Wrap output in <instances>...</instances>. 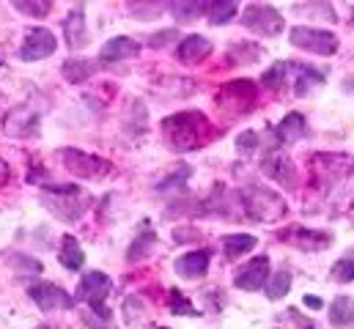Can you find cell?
Listing matches in <instances>:
<instances>
[{"mask_svg": "<svg viewBox=\"0 0 354 329\" xmlns=\"http://www.w3.org/2000/svg\"><path fill=\"white\" fill-rule=\"evenodd\" d=\"M64 77L69 82H75V85H80V82H86L96 72V64H91V61H80V58H75V61H66L64 64Z\"/></svg>", "mask_w": 354, "mask_h": 329, "instance_id": "d4e9b609", "label": "cell"}, {"mask_svg": "<svg viewBox=\"0 0 354 329\" xmlns=\"http://www.w3.org/2000/svg\"><path fill=\"white\" fill-rule=\"evenodd\" d=\"M61 162L69 173H75V176H80L86 181H102V178H107L113 173L110 162H104L96 154H86L80 149H64L61 151Z\"/></svg>", "mask_w": 354, "mask_h": 329, "instance_id": "3957f363", "label": "cell"}, {"mask_svg": "<svg viewBox=\"0 0 354 329\" xmlns=\"http://www.w3.org/2000/svg\"><path fill=\"white\" fill-rule=\"evenodd\" d=\"M162 132L168 138V143L178 151H192L201 149L209 140V121L203 113H176L171 118L162 121Z\"/></svg>", "mask_w": 354, "mask_h": 329, "instance_id": "6da1fadb", "label": "cell"}, {"mask_svg": "<svg viewBox=\"0 0 354 329\" xmlns=\"http://www.w3.org/2000/svg\"><path fill=\"white\" fill-rule=\"evenodd\" d=\"M171 313L174 316H201V310H195L178 291H171Z\"/></svg>", "mask_w": 354, "mask_h": 329, "instance_id": "d6a6232c", "label": "cell"}, {"mask_svg": "<svg viewBox=\"0 0 354 329\" xmlns=\"http://www.w3.org/2000/svg\"><path fill=\"white\" fill-rule=\"evenodd\" d=\"M171 11H174V17L178 22H189L198 14H206V3H174Z\"/></svg>", "mask_w": 354, "mask_h": 329, "instance_id": "f546056e", "label": "cell"}, {"mask_svg": "<svg viewBox=\"0 0 354 329\" xmlns=\"http://www.w3.org/2000/svg\"><path fill=\"white\" fill-rule=\"evenodd\" d=\"M242 25L259 36H277V33H283V14L274 6L250 3L242 11Z\"/></svg>", "mask_w": 354, "mask_h": 329, "instance_id": "52a82bcc", "label": "cell"}, {"mask_svg": "<svg viewBox=\"0 0 354 329\" xmlns=\"http://www.w3.org/2000/svg\"><path fill=\"white\" fill-rule=\"evenodd\" d=\"M242 206H245V214L253 223H272L274 217L283 214V200L277 195L261 189V187H253V189L242 192Z\"/></svg>", "mask_w": 354, "mask_h": 329, "instance_id": "8992f818", "label": "cell"}, {"mask_svg": "<svg viewBox=\"0 0 354 329\" xmlns=\"http://www.w3.org/2000/svg\"><path fill=\"white\" fill-rule=\"evenodd\" d=\"M8 261H14L11 266H14V269H19V272H30V274H39V272H41V263H39L36 258H30V255L11 252V255H8Z\"/></svg>", "mask_w": 354, "mask_h": 329, "instance_id": "1f68e13d", "label": "cell"}, {"mask_svg": "<svg viewBox=\"0 0 354 329\" xmlns=\"http://www.w3.org/2000/svg\"><path fill=\"white\" fill-rule=\"evenodd\" d=\"M58 261H61V266L69 269V272L83 269V263H86V252H83V247H80V242H77L75 236H64V239H61Z\"/></svg>", "mask_w": 354, "mask_h": 329, "instance_id": "ffe728a7", "label": "cell"}, {"mask_svg": "<svg viewBox=\"0 0 354 329\" xmlns=\"http://www.w3.org/2000/svg\"><path fill=\"white\" fill-rule=\"evenodd\" d=\"M41 203L64 223H77L88 209V198L75 184H53V187H47Z\"/></svg>", "mask_w": 354, "mask_h": 329, "instance_id": "7a4b0ae2", "label": "cell"}, {"mask_svg": "<svg viewBox=\"0 0 354 329\" xmlns=\"http://www.w3.org/2000/svg\"><path fill=\"white\" fill-rule=\"evenodd\" d=\"M165 41H176V44H178V30H176V28H171V30H160V33L149 36V44H151V47H165Z\"/></svg>", "mask_w": 354, "mask_h": 329, "instance_id": "d590c367", "label": "cell"}, {"mask_svg": "<svg viewBox=\"0 0 354 329\" xmlns=\"http://www.w3.org/2000/svg\"><path fill=\"white\" fill-rule=\"evenodd\" d=\"M14 8L17 11H22V14H30V17H47L50 11H53V3H30V0H14Z\"/></svg>", "mask_w": 354, "mask_h": 329, "instance_id": "4dcf8cb0", "label": "cell"}, {"mask_svg": "<svg viewBox=\"0 0 354 329\" xmlns=\"http://www.w3.org/2000/svg\"><path fill=\"white\" fill-rule=\"evenodd\" d=\"M209 53H212V44H209V39L201 36V33H189V36H184L176 47V58L181 61V64H198V61L206 58Z\"/></svg>", "mask_w": 354, "mask_h": 329, "instance_id": "e0dca14e", "label": "cell"}, {"mask_svg": "<svg viewBox=\"0 0 354 329\" xmlns=\"http://www.w3.org/2000/svg\"><path fill=\"white\" fill-rule=\"evenodd\" d=\"M138 53H140V44H138L135 39H129V36H115V39H110V41L99 50V64H102V66H113V64H118V61L135 58Z\"/></svg>", "mask_w": 354, "mask_h": 329, "instance_id": "4fadbf2b", "label": "cell"}, {"mask_svg": "<svg viewBox=\"0 0 354 329\" xmlns=\"http://www.w3.org/2000/svg\"><path fill=\"white\" fill-rule=\"evenodd\" d=\"M330 324L333 327H349L354 324V299L352 297H338L330 305Z\"/></svg>", "mask_w": 354, "mask_h": 329, "instance_id": "7402d4cb", "label": "cell"}, {"mask_svg": "<svg viewBox=\"0 0 354 329\" xmlns=\"http://www.w3.org/2000/svg\"><path fill=\"white\" fill-rule=\"evenodd\" d=\"M352 25H354V11H352Z\"/></svg>", "mask_w": 354, "mask_h": 329, "instance_id": "f35d334b", "label": "cell"}, {"mask_svg": "<svg viewBox=\"0 0 354 329\" xmlns=\"http://www.w3.org/2000/svg\"><path fill=\"white\" fill-rule=\"evenodd\" d=\"M266 277H269V258L266 255H259L253 258L250 263H245L236 277H234V285L242 288V291H261L266 285Z\"/></svg>", "mask_w": 354, "mask_h": 329, "instance_id": "8fae6325", "label": "cell"}, {"mask_svg": "<svg viewBox=\"0 0 354 329\" xmlns=\"http://www.w3.org/2000/svg\"><path fill=\"white\" fill-rule=\"evenodd\" d=\"M110 291H113V280L104 272H88V274H83L75 299H80L86 305H104Z\"/></svg>", "mask_w": 354, "mask_h": 329, "instance_id": "30bf717a", "label": "cell"}, {"mask_svg": "<svg viewBox=\"0 0 354 329\" xmlns=\"http://www.w3.org/2000/svg\"><path fill=\"white\" fill-rule=\"evenodd\" d=\"M3 132L11 138H33L39 132V113L33 110H11L3 118Z\"/></svg>", "mask_w": 354, "mask_h": 329, "instance_id": "7c38bea8", "label": "cell"}, {"mask_svg": "<svg viewBox=\"0 0 354 329\" xmlns=\"http://www.w3.org/2000/svg\"><path fill=\"white\" fill-rule=\"evenodd\" d=\"M346 91H349V93H354V80H346Z\"/></svg>", "mask_w": 354, "mask_h": 329, "instance_id": "74e56055", "label": "cell"}, {"mask_svg": "<svg viewBox=\"0 0 354 329\" xmlns=\"http://www.w3.org/2000/svg\"><path fill=\"white\" fill-rule=\"evenodd\" d=\"M236 149H239L242 154L256 151V149H259V135H256V132H245V135H239V138H236Z\"/></svg>", "mask_w": 354, "mask_h": 329, "instance_id": "e575fe53", "label": "cell"}, {"mask_svg": "<svg viewBox=\"0 0 354 329\" xmlns=\"http://www.w3.org/2000/svg\"><path fill=\"white\" fill-rule=\"evenodd\" d=\"M160 329H168V327H160Z\"/></svg>", "mask_w": 354, "mask_h": 329, "instance_id": "ab89813d", "label": "cell"}, {"mask_svg": "<svg viewBox=\"0 0 354 329\" xmlns=\"http://www.w3.org/2000/svg\"><path fill=\"white\" fill-rule=\"evenodd\" d=\"M217 104H220V110H231L228 118L248 115L250 107L256 104V82L234 80V82H228V85H223V91H220V96H217Z\"/></svg>", "mask_w": 354, "mask_h": 329, "instance_id": "5b68a950", "label": "cell"}, {"mask_svg": "<svg viewBox=\"0 0 354 329\" xmlns=\"http://www.w3.org/2000/svg\"><path fill=\"white\" fill-rule=\"evenodd\" d=\"M206 17H209L212 25H225V22H231L236 17V3H231V0H225V3H220V0L206 3Z\"/></svg>", "mask_w": 354, "mask_h": 329, "instance_id": "484cf974", "label": "cell"}, {"mask_svg": "<svg viewBox=\"0 0 354 329\" xmlns=\"http://www.w3.org/2000/svg\"><path fill=\"white\" fill-rule=\"evenodd\" d=\"M333 277H335L338 283H352V280H354V261H352V258L338 261V263L333 266Z\"/></svg>", "mask_w": 354, "mask_h": 329, "instance_id": "836d02e7", "label": "cell"}, {"mask_svg": "<svg viewBox=\"0 0 354 329\" xmlns=\"http://www.w3.org/2000/svg\"><path fill=\"white\" fill-rule=\"evenodd\" d=\"M28 294H30V299H33L44 313L75 308V297H72L69 291H64L61 285H55V283H36V285L28 288Z\"/></svg>", "mask_w": 354, "mask_h": 329, "instance_id": "9c48e42d", "label": "cell"}, {"mask_svg": "<svg viewBox=\"0 0 354 329\" xmlns=\"http://www.w3.org/2000/svg\"><path fill=\"white\" fill-rule=\"evenodd\" d=\"M305 305L316 310V308H322V299H319V297H310V294H308V297H305Z\"/></svg>", "mask_w": 354, "mask_h": 329, "instance_id": "8d00e7d4", "label": "cell"}, {"mask_svg": "<svg viewBox=\"0 0 354 329\" xmlns=\"http://www.w3.org/2000/svg\"><path fill=\"white\" fill-rule=\"evenodd\" d=\"M288 66L297 72V82H294V93L297 96H308L313 88L324 85V75L316 72L313 66H305V64H288Z\"/></svg>", "mask_w": 354, "mask_h": 329, "instance_id": "d6986e66", "label": "cell"}, {"mask_svg": "<svg viewBox=\"0 0 354 329\" xmlns=\"http://www.w3.org/2000/svg\"><path fill=\"white\" fill-rule=\"evenodd\" d=\"M178 277L184 280H198L209 272V250H192V252H184L178 255L176 263H174Z\"/></svg>", "mask_w": 354, "mask_h": 329, "instance_id": "9a60e30c", "label": "cell"}, {"mask_svg": "<svg viewBox=\"0 0 354 329\" xmlns=\"http://www.w3.org/2000/svg\"><path fill=\"white\" fill-rule=\"evenodd\" d=\"M286 242L302 247V250H324L330 245V236L327 234H316V231H305V228H291L286 234Z\"/></svg>", "mask_w": 354, "mask_h": 329, "instance_id": "44dd1931", "label": "cell"}, {"mask_svg": "<svg viewBox=\"0 0 354 329\" xmlns=\"http://www.w3.org/2000/svg\"><path fill=\"white\" fill-rule=\"evenodd\" d=\"M83 321H86L91 329H110L113 310L104 308V305H86V310H83Z\"/></svg>", "mask_w": 354, "mask_h": 329, "instance_id": "4316f807", "label": "cell"}, {"mask_svg": "<svg viewBox=\"0 0 354 329\" xmlns=\"http://www.w3.org/2000/svg\"><path fill=\"white\" fill-rule=\"evenodd\" d=\"M64 33H66L69 47H75V50H80V47L88 44V25H86V11H83V6H77V8H72V11L66 14V19H64Z\"/></svg>", "mask_w": 354, "mask_h": 329, "instance_id": "2e32d148", "label": "cell"}, {"mask_svg": "<svg viewBox=\"0 0 354 329\" xmlns=\"http://www.w3.org/2000/svg\"><path fill=\"white\" fill-rule=\"evenodd\" d=\"M277 140L280 143H297V140H302L305 138V132H308V121H305V115L302 113H288L280 124H277Z\"/></svg>", "mask_w": 354, "mask_h": 329, "instance_id": "ac0fdd59", "label": "cell"}, {"mask_svg": "<svg viewBox=\"0 0 354 329\" xmlns=\"http://www.w3.org/2000/svg\"><path fill=\"white\" fill-rule=\"evenodd\" d=\"M291 44L305 50V53H313V55H335L338 53V39L330 33V30H319V28H308V25H297L291 28L288 33Z\"/></svg>", "mask_w": 354, "mask_h": 329, "instance_id": "277c9868", "label": "cell"}, {"mask_svg": "<svg viewBox=\"0 0 354 329\" xmlns=\"http://www.w3.org/2000/svg\"><path fill=\"white\" fill-rule=\"evenodd\" d=\"M286 75H288V64H286V61H277L274 66H269V69L264 72L261 82H264L266 88L277 91V88H283V85H286Z\"/></svg>", "mask_w": 354, "mask_h": 329, "instance_id": "f1b7e54d", "label": "cell"}, {"mask_svg": "<svg viewBox=\"0 0 354 329\" xmlns=\"http://www.w3.org/2000/svg\"><path fill=\"white\" fill-rule=\"evenodd\" d=\"M55 50H58V41H55V33L53 30H47V28H30L25 33L22 47H19V61H25V64L44 61Z\"/></svg>", "mask_w": 354, "mask_h": 329, "instance_id": "ba28073f", "label": "cell"}, {"mask_svg": "<svg viewBox=\"0 0 354 329\" xmlns=\"http://www.w3.org/2000/svg\"><path fill=\"white\" fill-rule=\"evenodd\" d=\"M157 242H160V239H157V234H154L149 225H143V234L132 242L129 252H127V258H129V261H143V258L157 247Z\"/></svg>", "mask_w": 354, "mask_h": 329, "instance_id": "cb8c5ba5", "label": "cell"}, {"mask_svg": "<svg viewBox=\"0 0 354 329\" xmlns=\"http://www.w3.org/2000/svg\"><path fill=\"white\" fill-rule=\"evenodd\" d=\"M264 173L272 178V181H277L280 187H294L297 184V170H294V162L288 160V154H283V151H269L264 157Z\"/></svg>", "mask_w": 354, "mask_h": 329, "instance_id": "5bb4252c", "label": "cell"}, {"mask_svg": "<svg viewBox=\"0 0 354 329\" xmlns=\"http://www.w3.org/2000/svg\"><path fill=\"white\" fill-rule=\"evenodd\" d=\"M253 247H256V236H250V234H234V236H225V239H223V252H225V258H231V261L242 258V255L250 252Z\"/></svg>", "mask_w": 354, "mask_h": 329, "instance_id": "603a6c76", "label": "cell"}, {"mask_svg": "<svg viewBox=\"0 0 354 329\" xmlns=\"http://www.w3.org/2000/svg\"><path fill=\"white\" fill-rule=\"evenodd\" d=\"M288 288H291V274L288 272H274L266 280V299L277 302V299H283L288 294Z\"/></svg>", "mask_w": 354, "mask_h": 329, "instance_id": "83f0119b", "label": "cell"}]
</instances>
